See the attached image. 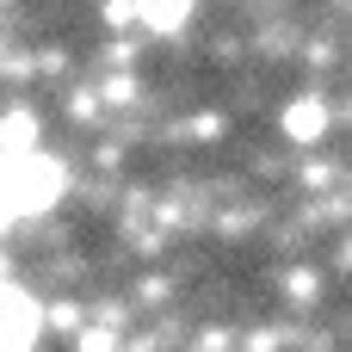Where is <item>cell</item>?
Returning a JSON list of instances; mask_svg holds the SVG:
<instances>
[{
    "label": "cell",
    "instance_id": "7a4b0ae2",
    "mask_svg": "<svg viewBox=\"0 0 352 352\" xmlns=\"http://www.w3.org/2000/svg\"><path fill=\"white\" fill-rule=\"evenodd\" d=\"M130 12L148 25V31H179L192 19V0H130Z\"/></svg>",
    "mask_w": 352,
    "mask_h": 352
},
{
    "label": "cell",
    "instance_id": "3957f363",
    "mask_svg": "<svg viewBox=\"0 0 352 352\" xmlns=\"http://www.w3.org/2000/svg\"><path fill=\"white\" fill-rule=\"evenodd\" d=\"M285 130H291L297 142H316V136L328 130V111H322V99H297V105L285 111Z\"/></svg>",
    "mask_w": 352,
    "mask_h": 352
},
{
    "label": "cell",
    "instance_id": "6da1fadb",
    "mask_svg": "<svg viewBox=\"0 0 352 352\" xmlns=\"http://www.w3.org/2000/svg\"><path fill=\"white\" fill-rule=\"evenodd\" d=\"M37 340V309L25 291H0V352H31Z\"/></svg>",
    "mask_w": 352,
    "mask_h": 352
}]
</instances>
